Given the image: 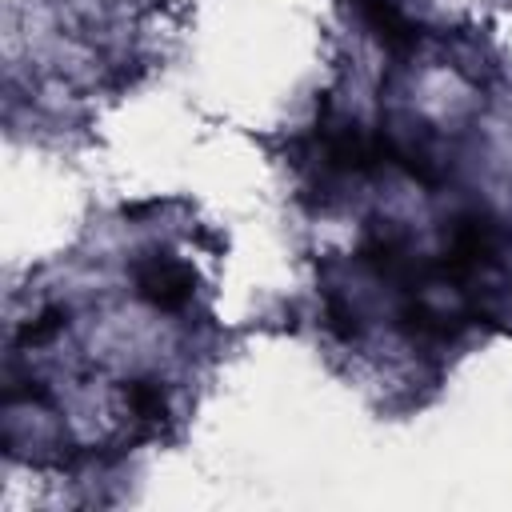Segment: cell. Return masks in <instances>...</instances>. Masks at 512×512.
I'll return each instance as SVG.
<instances>
[{"mask_svg":"<svg viewBox=\"0 0 512 512\" xmlns=\"http://www.w3.org/2000/svg\"><path fill=\"white\" fill-rule=\"evenodd\" d=\"M500 248H504V228L492 216H484V212H468V216H460L452 224L448 252L440 256V264L432 272H440V276H468L476 268L496 264Z\"/></svg>","mask_w":512,"mask_h":512,"instance_id":"obj_1","label":"cell"},{"mask_svg":"<svg viewBox=\"0 0 512 512\" xmlns=\"http://www.w3.org/2000/svg\"><path fill=\"white\" fill-rule=\"evenodd\" d=\"M192 288H196L192 268L180 264V260H172V256H164V252H152L148 260L136 264V292L152 308H168L172 312V308L188 304Z\"/></svg>","mask_w":512,"mask_h":512,"instance_id":"obj_2","label":"cell"},{"mask_svg":"<svg viewBox=\"0 0 512 512\" xmlns=\"http://www.w3.org/2000/svg\"><path fill=\"white\" fill-rule=\"evenodd\" d=\"M360 20L368 24V32L388 48V52H412L420 40V28L396 8V0H356Z\"/></svg>","mask_w":512,"mask_h":512,"instance_id":"obj_3","label":"cell"},{"mask_svg":"<svg viewBox=\"0 0 512 512\" xmlns=\"http://www.w3.org/2000/svg\"><path fill=\"white\" fill-rule=\"evenodd\" d=\"M460 320H464V316H440V312H432L424 300H408V304L400 308V328H404V332H412V336L448 340V336H456Z\"/></svg>","mask_w":512,"mask_h":512,"instance_id":"obj_4","label":"cell"},{"mask_svg":"<svg viewBox=\"0 0 512 512\" xmlns=\"http://www.w3.org/2000/svg\"><path fill=\"white\" fill-rule=\"evenodd\" d=\"M128 404L144 424H160L168 416V400H164V388L156 380H132L128 384Z\"/></svg>","mask_w":512,"mask_h":512,"instance_id":"obj_5","label":"cell"},{"mask_svg":"<svg viewBox=\"0 0 512 512\" xmlns=\"http://www.w3.org/2000/svg\"><path fill=\"white\" fill-rule=\"evenodd\" d=\"M64 324H68V312L52 304V308H44V312H40L36 320H28V324H24L20 332H16V340H20L24 348H36V344H48L52 336H60V332H64Z\"/></svg>","mask_w":512,"mask_h":512,"instance_id":"obj_6","label":"cell"},{"mask_svg":"<svg viewBox=\"0 0 512 512\" xmlns=\"http://www.w3.org/2000/svg\"><path fill=\"white\" fill-rule=\"evenodd\" d=\"M324 320H328V328H332L336 340H352V336L360 332V316H356V308H352L348 300H340V296H328V304H324Z\"/></svg>","mask_w":512,"mask_h":512,"instance_id":"obj_7","label":"cell"},{"mask_svg":"<svg viewBox=\"0 0 512 512\" xmlns=\"http://www.w3.org/2000/svg\"><path fill=\"white\" fill-rule=\"evenodd\" d=\"M120 212H124L128 220H140V216H148V212H152V204H124Z\"/></svg>","mask_w":512,"mask_h":512,"instance_id":"obj_8","label":"cell"},{"mask_svg":"<svg viewBox=\"0 0 512 512\" xmlns=\"http://www.w3.org/2000/svg\"><path fill=\"white\" fill-rule=\"evenodd\" d=\"M164 4H176V0H164Z\"/></svg>","mask_w":512,"mask_h":512,"instance_id":"obj_9","label":"cell"}]
</instances>
